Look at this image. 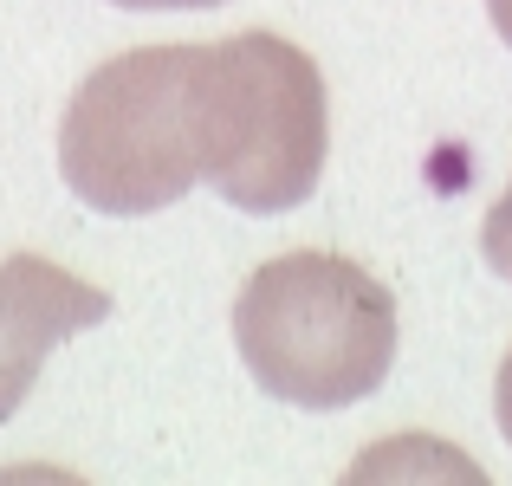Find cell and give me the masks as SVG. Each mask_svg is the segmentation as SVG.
I'll return each mask as SVG.
<instances>
[{"label": "cell", "mask_w": 512, "mask_h": 486, "mask_svg": "<svg viewBox=\"0 0 512 486\" xmlns=\"http://www.w3.org/2000/svg\"><path fill=\"white\" fill-rule=\"evenodd\" d=\"M59 175L98 214H156L208 175V46H137L85 72Z\"/></svg>", "instance_id": "obj_1"}, {"label": "cell", "mask_w": 512, "mask_h": 486, "mask_svg": "<svg viewBox=\"0 0 512 486\" xmlns=\"http://www.w3.org/2000/svg\"><path fill=\"white\" fill-rule=\"evenodd\" d=\"M234 344L273 402L344 409L370 396L396 363V299L344 253L299 247L240 286Z\"/></svg>", "instance_id": "obj_2"}, {"label": "cell", "mask_w": 512, "mask_h": 486, "mask_svg": "<svg viewBox=\"0 0 512 486\" xmlns=\"http://www.w3.org/2000/svg\"><path fill=\"white\" fill-rule=\"evenodd\" d=\"M331 104L325 72L279 33H234L208 46V175L240 214H286L325 175Z\"/></svg>", "instance_id": "obj_3"}, {"label": "cell", "mask_w": 512, "mask_h": 486, "mask_svg": "<svg viewBox=\"0 0 512 486\" xmlns=\"http://www.w3.org/2000/svg\"><path fill=\"white\" fill-rule=\"evenodd\" d=\"M104 318H111V292L65 273L46 253H7L0 260V422L33 396L52 350Z\"/></svg>", "instance_id": "obj_4"}, {"label": "cell", "mask_w": 512, "mask_h": 486, "mask_svg": "<svg viewBox=\"0 0 512 486\" xmlns=\"http://www.w3.org/2000/svg\"><path fill=\"white\" fill-rule=\"evenodd\" d=\"M480 253H487V266L512 286V182H506V195L487 208V227H480Z\"/></svg>", "instance_id": "obj_5"}, {"label": "cell", "mask_w": 512, "mask_h": 486, "mask_svg": "<svg viewBox=\"0 0 512 486\" xmlns=\"http://www.w3.org/2000/svg\"><path fill=\"white\" fill-rule=\"evenodd\" d=\"M493 415H500V435L512 448V350L500 357V383H493Z\"/></svg>", "instance_id": "obj_6"}, {"label": "cell", "mask_w": 512, "mask_h": 486, "mask_svg": "<svg viewBox=\"0 0 512 486\" xmlns=\"http://www.w3.org/2000/svg\"><path fill=\"white\" fill-rule=\"evenodd\" d=\"M111 7H130V13H182V7H227V0H111Z\"/></svg>", "instance_id": "obj_7"}, {"label": "cell", "mask_w": 512, "mask_h": 486, "mask_svg": "<svg viewBox=\"0 0 512 486\" xmlns=\"http://www.w3.org/2000/svg\"><path fill=\"white\" fill-rule=\"evenodd\" d=\"M487 13H493V26H500V39L512 46V0H487Z\"/></svg>", "instance_id": "obj_8"}]
</instances>
